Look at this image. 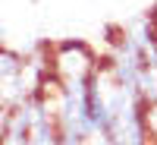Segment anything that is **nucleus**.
<instances>
[{
  "instance_id": "obj_1",
  "label": "nucleus",
  "mask_w": 157,
  "mask_h": 145,
  "mask_svg": "<svg viewBox=\"0 0 157 145\" xmlns=\"http://www.w3.org/2000/svg\"><path fill=\"white\" fill-rule=\"evenodd\" d=\"M98 57L85 41H63L54 57H50V66H54L60 82H75V79H88L98 70Z\"/></svg>"
},
{
  "instance_id": "obj_2",
  "label": "nucleus",
  "mask_w": 157,
  "mask_h": 145,
  "mask_svg": "<svg viewBox=\"0 0 157 145\" xmlns=\"http://www.w3.org/2000/svg\"><path fill=\"white\" fill-rule=\"evenodd\" d=\"M148 133L157 139V101H154V104H148Z\"/></svg>"
}]
</instances>
